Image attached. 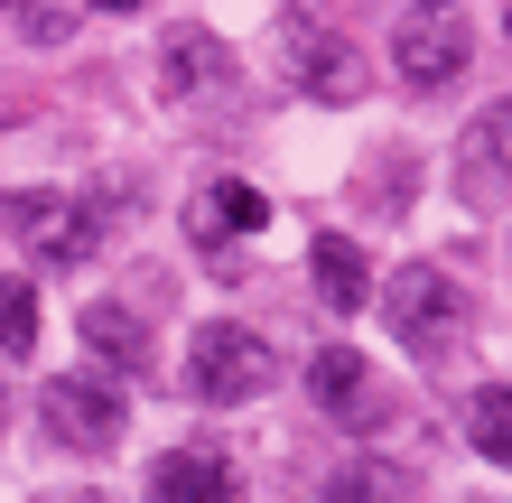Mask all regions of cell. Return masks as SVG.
<instances>
[{"instance_id":"obj_1","label":"cell","mask_w":512,"mask_h":503,"mask_svg":"<svg viewBox=\"0 0 512 503\" xmlns=\"http://www.w3.org/2000/svg\"><path fill=\"white\" fill-rule=\"evenodd\" d=\"M280 373V354H270V336L233 327V317H215V327L187 336V392L205 410H233V401H261V382Z\"/></svg>"},{"instance_id":"obj_2","label":"cell","mask_w":512,"mask_h":503,"mask_svg":"<svg viewBox=\"0 0 512 503\" xmlns=\"http://www.w3.org/2000/svg\"><path fill=\"white\" fill-rule=\"evenodd\" d=\"M382 308H391V336H401L410 354H447L466 336V289L438 271V261H401L382 289Z\"/></svg>"},{"instance_id":"obj_3","label":"cell","mask_w":512,"mask_h":503,"mask_svg":"<svg viewBox=\"0 0 512 503\" xmlns=\"http://www.w3.org/2000/svg\"><path fill=\"white\" fill-rule=\"evenodd\" d=\"M10 233L28 243V261H47V271H66V261H94L103 243V205H84L66 187H28L10 205Z\"/></svg>"},{"instance_id":"obj_4","label":"cell","mask_w":512,"mask_h":503,"mask_svg":"<svg viewBox=\"0 0 512 503\" xmlns=\"http://www.w3.org/2000/svg\"><path fill=\"white\" fill-rule=\"evenodd\" d=\"M466 56H475V38H466L457 10H419V19L391 28V66H401L410 94H447V84L466 75Z\"/></svg>"},{"instance_id":"obj_5","label":"cell","mask_w":512,"mask_h":503,"mask_svg":"<svg viewBox=\"0 0 512 503\" xmlns=\"http://www.w3.org/2000/svg\"><path fill=\"white\" fill-rule=\"evenodd\" d=\"M38 410H47V438H66V448H84V457L112 448V438H122V420H131L122 392H112L103 373H56L47 392H38Z\"/></svg>"},{"instance_id":"obj_6","label":"cell","mask_w":512,"mask_h":503,"mask_svg":"<svg viewBox=\"0 0 512 503\" xmlns=\"http://www.w3.org/2000/svg\"><path fill=\"white\" fill-rule=\"evenodd\" d=\"M308 392L326 401V420H345L354 438H373L382 420H391V392L373 382V364L354 345H317V364H308Z\"/></svg>"},{"instance_id":"obj_7","label":"cell","mask_w":512,"mask_h":503,"mask_svg":"<svg viewBox=\"0 0 512 503\" xmlns=\"http://www.w3.org/2000/svg\"><path fill=\"white\" fill-rule=\"evenodd\" d=\"M457 196H466V205L512 196V94L485 103V112L466 122V140H457Z\"/></svg>"},{"instance_id":"obj_8","label":"cell","mask_w":512,"mask_h":503,"mask_svg":"<svg viewBox=\"0 0 512 503\" xmlns=\"http://www.w3.org/2000/svg\"><path fill=\"white\" fill-rule=\"evenodd\" d=\"M289 84L317 103H354L364 94V56H354L345 38H326L317 19H289Z\"/></svg>"},{"instance_id":"obj_9","label":"cell","mask_w":512,"mask_h":503,"mask_svg":"<svg viewBox=\"0 0 512 503\" xmlns=\"http://www.w3.org/2000/svg\"><path fill=\"white\" fill-rule=\"evenodd\" d=\"M261 224H270V196H261V187H243V177H215V187L187 205V233H196L205 252H224L233 233H261Z\"/></svg>"},{"instance_id":"obj_10","label":"cell","mask_w":512,"mask_h":503,"mask_svg":"<svg viewBox=\"0 0 512 503\" xmlns=\"http://www.w3.org/2000/svg\"><path fill=\"white\" fill-rule=\"evenodd\" d=\"M149 503H233V466L215 448H168L149 466Z\"/></svg>"},{"instance_id":"obj_11","label":"cell","mask_w":512,"mask_h":503,"mask_svg":"<svg viewBox=\"0 0 512 503\" xmlns=\"http://www.w3.org/2000/svg\"><path fill=\"white\" fill-rule=\"evenodd\" d=\"M308 289H317L336 317H354V308L373 299V271H364V252H354L345 233H317V252H308Z\"/></svg>"},{"instance_id":"obj_12","label":"cell","mask_w":512,"mask_h":503,"mask_svg":"<svg viewBox=\"0 0 512 503\" xmlns=\"http://www.w3.org/2000/svg\"><path fill=\"white\" fill-rule=\"evenodd\" d=\"M159 84H168V94H205V84H224V47H215V28H168V47H159Z\"/></svg>"},{"instance_id":"obj_13","label":"cell","mask_w":512,"mask_h":503,"mask_svg":"<svg viewBox=\"0 0 512 503\" xmlns=\"http://www.w3.org/2000/svg\"><path fill=\"white\" fill-rule=\"evenodd\" d=\"M84 345H94L112 373H149V336H140L131 308H84Z\"/></svg>"},{"instance_id":"obj_14","label":"cell","mask_w":512,"mask_h":503,"mask_svg":"<svg viewBox=\"0 0 512 503\" xmlns=\"http://www.w3.org/2000/svg\"><path fill=\"white\" fill-rule=\"evenodd\" d=\"M466 438H475V457L512 466V392H503V382H485V392L466 401Z\"/></svg>"},{"instance_id":"obj_15","label":"cell","mask_w":512,"mask_h":503,"mask_svg":"<svg viewBox=\"0 0 512 503\" xmlns=\"http://www.w3.org/2000/svg\"><path fill=\"white\" fill-rule=\"evenodd\" d=\"M0 354H38V289L0 280Z\"/></svg>"},{"instance_id":"obj_16","label":"cell","mask_w":512,"mask_h":503,"mask_svg":"<svg viewBox=\"0 0 512 503\" xmlns=\"http://www.w3.org/2000/svg\"><path fill=\"white\" fill-rule=\"evenodd\" d=\"M401 494V476H391L382 457H364V466H336V476H326V503H391Z\"/></svg>"},{"instance_id":"obj_17","label":"cell","mask_w":512,"mask_h":503,"mask_svg":"<svg viewBox=\"0 0 512 503\" xmlns=\"http://www.w3.org/2000/svg\"><path fill=\"white\" fill-rule=\"evenodd\" d=\"M19 28L47 47V38H66V28H75V10H19Z\"/></svg>"},{"instance_id":"obj_18","label":"cell","mask_w":512,"mask_h":503,"mask_svg":"<svg viewBox=\"0 0 512 503\" xmlns=\"http://www.w3.org/2000/svg\"><path fill=\"white\" fill-rule=\"evenodd\" d=\"M38 503H103L94 485H66V494H38Z\"/></svg>"},{"instance_id":"obj_19","label":"cell","mask_w":512,"mask_h":503,"mask_svg":"<svg viewBox=\"0 0 512 503\" xmlns=\"http://www.w3.org/2000/svg\"><path fill=\"white\" fill-rule=\"evenodd\" d=\"M503 38H512V10H503Z\"/></svg>"},{"instance_id":"obj_20","label":"cell","mask_w":512,"mask_h":503,"mask_svg":"<svg viewBox=\"0 0 512 503\" xmlns=\"http://www.w3.org/2000/svg\"><path fill=\"white\" fill-rule=\"evenodd\" d=\"M0 410H10V401H0Z\"/></svg>"}]
</instances>
